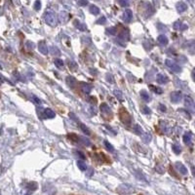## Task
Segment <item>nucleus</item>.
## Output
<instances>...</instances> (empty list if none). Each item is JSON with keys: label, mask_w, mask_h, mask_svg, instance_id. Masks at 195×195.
<instances>
[{"label": "nucleus", "mask_w": 195, "mask_h": 195, "mask_svg": "<svg viewBox=\"0 0 195 195\" xmlns=\"http://www.w3.org/2000/svg\"><path fill=\"white\" fill-rule=\"evenodd\" d=\"M141 111H143L144 114H150L151 113L150 108H149V107H147V106H143V109H141Z\"/></svg>", "instance_id": "obj_39"}, {"label": "nucleus", "mask_w": 195, "mask_h": 195, "mask_svg": "<svg viewBox=\"0 0 195 195\" xmlns=\"http://www.w3.org/2000/svg\"><path fill=\"white\" fill-rule=\"evenodd\" d=\"M43 115H44L45 118L53 119L56 117V113H55L51 108H45L44 111H43Z\"/></svg>", "instance_id": "obj_11"}, {"label": "nucleus", "mask_w": 195, "mask_h": 195, "mask_svg": "<svg viewBox=\"0 0 195 195\" xmlns=\"http://www.w3.org/2000/svg\"><path fill=\"white\" fill-rule=\"evenodd\" d=\"M26 47H27L28 49L33 50L34 47H35V44H34L33 42H31V41H26Z\"/></svg>", "instance_id": "obj_35"}, {"label": "nucleus", "mask_w": 195, "mask_h": 195, "mask_svg": "<svg viewBox=\"0 0 195 195\" xmlns=\"http://www.w3.org/2000/svg\"><path fill=\"white\" fill-rule=\"evenodd\" d=\"M68 137H69V139H73V141H76V143H79V137H77L76 135H73V134H71V135H68Z\"/></svg>", "instance_id": "obj_36"}, {"label": "nucleus", "mask_w": 195, "mask_h": 195, "mask_svg": "<svg viewBox=\"0 0 195 195\" xmlns=\"http://www.w3.org/2000/svg\"><path fill=\"white\" fill-rule=\"evenodd\" d=\"M157 28L159 31H161V32H166V31H168V28H167L166 26H164V24H160V22H158L157 24Z\"/></svg>", "instance_id": "obj_28"}, {"label": "nucleus", "mask_w": 195, "mask_h": 195, "mask_svg": "<svg viewBox=\"0 0 195 195\" xmlns=\"http://www.w3.org/2000/svg\"><path fill=\"white\" fill-rule=\"evenodd\" d=\"M88 100H90V102H91V104H97V98H94V97H90V98H88Z\"/></svg>", "instance_id": "obj_45"}, {"label": "nucleus", "mask_w": 195, "mask_h": 195, "mask_svg": "<svg viewBox=\"0 0 195 195\" xmlns=\"http://www.w3.org/2000/svg\"><path fill=\"white\" fill-rule=\"evenodd\" d=\"M157 40H158V42H159L160 44H162V45H167V44H168V42H169L167 36H165L164 34H161V35L158 36Z\"/></svg>", "instance_id": "obj_18"}, {"label": "nucleus", "mask_w": 195, "mask_h": 195, "mask_svg": "<svg viewBox=\"0 0 195 195\" xmlns=\"http://www.w3.org/2000/svg\"><path fill=\"white\" fill-rule=\"evenodd\" d=\"M119 118H120L121 122L126 126H130L132 124V117H131L130 113L126 110V108L121 107L119 109Z\"/></svg>", "instance_id": "obj_1"}, {"label": "nucleus", "mask_w": 195, "mask_h": 195, "mask_svg": "<svg viewBox=\"0 0 195 195\" xmlns=\"http://www.w3.org/2000/svg\"><path fill=\"white\" fill-rule=\"evenodd\" d=\"M73 24H74V26L79 29L80 31H87L86 24H83V22H79L78 20H75L74 22H73Z\"/></svg>", "instance_id": "obj_10"}, {"label": "nucleus", "mask_w": 195, "mask_h": 195, "mask_svg": "<svg viewBox=\"0 0 195 195\" xmlns=\"http://www.w3.org/2000/svg\"><path fill=\"white\" fill-rule=\"evenodd\" d=\"M133 131H134L135 134L139 135V136H141V135L143 134V128H141V126L139 125V124H136V125H134V127H133Z\"/></svg>", "instance_id": "obj_19"}, {"label": "nucleus", "mask_w": 195, "mask_h": 195, "mask_svg": "<svg viewBox=\"0 0 195 195\" xmlns=\"http://www.w3.org/2000/svg\"><path fill=\"white\" fill-rule=\"evenodd\" d=\"M41 8V2L40 1H35L34 2V9H35L36 11L40 10Z\"/></svg>", "instance_id": "obj_41"}, {"label": "nucleus", "mask_w": 195, "mask_h": 195, "mask_svg": "<svg viewBox=\"0 0 195 195\" xmlns=\"http://www.w3.org/2000/svg\"><path fill=\"white\" fill-rule=\"evenodd\" d=\"M139 95H141V98H143L144 102H149L151 100V96L148 94V92H146L145 90H141V92H139Z\"/></svg>", "instance_id": "obj_13"}, {"label": "nucleus", "mask_w": 195, "mask_h": 195, "mask_svg": "<svg viewBox=\"0 0 195 195\" xmlns=\"http://www.w3.org/2000/svg\"><path fill=\"white\" fill-rule=\"evenodd\" d=\"M122 18L125 22H131L133 20V12L130 10V9H127V10H125V12L123 13Z\"/></svg>", "instance_id": "obj_8"}, {"label": "nucleus", "mask_w": 195, "mask_h": 195, "mask_svg": "<svg viewBox=\"0 0 195 195\" xmlns=\"http://www.w3.org/2000/svg\"><path fill=\"white\" fill-rule=\"evenodd\" d=\"M100 112H102V115L105 120H111L112 117H113V113H112V110L110 109V107H109L106 104L102 102V104H100Z\"/></svg>", "instance_id": "obj_2"}, {"label": "nucleus", "mask_w": 195, "mask_h": 195, "mask_svg": "<svg viewBox=\"0 0 195 195\" xmlns=\"http://www.w3.org/2000/svg\"><path fill=\"white\" fill-rule=\"evenodd\" d=\"M76 154L79 155V157L81 158V159H85V155L82 152H80V151H76Z\"/></svg>", "instance_id": "obj_46"}, {"label": "nucleus", "mask_w": 195, "mask_h": 195, "mask_svg": "<svg viewBox=\"0 0 195 195\" xmlns=\"http://www.w3.org/2000/svg\"><path fill=\"white\" fill-rule=\"evenodd\" d=\"M44 19H45V22H47L49 26H56V24H57V18H56V15H55V13H53L52 11H47V12H45V14H44Z\"/></svg>", "instance_id": "obj_3"}, {"label": "nucleus", "mask_w": 195, "mask_h": 195, "mask_svg": "<svg viewBox=\"0 0 195 195\" xmlns=\"http://www.w3.org/2000/svg\"><path fill=\"white\" fill-rule=\"evenodd\" d=\"M90 12L92 14H94V15H98V14H100V9H98L97 6L92 5L90 7Z\"/></svg>", "instance_id": "obj_27"}, {"label": "nucleus", "mask_w": 195, "mask_h": 195, "mask_svg": "<svg viewBox=\"0 0 195 195\" xmlns=\"http://www.w3.org/2000/svg\"><path fill=\"white\" fill-rule=\"evenodd\" d=\"M118 3L120 4L122 7H128V6H129V2L126 1V0H119Z\"/></svg>", "instance_id": "obj_37"}, {"label": "nucleus", "mask_w": 195, "mask_h": 195, "mask_svg": "<svg viewBox=\"0 0 195 195\" xmlns=\"http://www.w3.org/2000/svg\"><path fill=\"white\" fill-rule=\"evenodd\" d=\"M77 167L81 170L82 172H84V171H86V170H87L86 163H85L84 161H82V160H78V161H77Z\"/></svg>", "instance_id": "obj_22"}, {"label": "nucleus", "mask_w": 195, "mask_h": 195, "mask_svg": "<svg viewBox=\"0 0 195 195\" xmlns=\"http://www.w3.org/2000/svg\"><path fill=\"white\" fill-rule=\"evenodd\" d=\"M191 139H192V134L190 132H186L184 135H183V141H184V143L190 144Z\"/></svg>", "instance_id": "obj_17"}, {"label": "nucleus", "mask_w": 195, "mask_h": 195, "mask_svg": "<svg viewBox=\"0 0 195 195\" xmlns=\"http://www.w3.org/2000/svg\"><path fill=\"white\" fill-rule=\"evenodd\" d=\"M69 117H70L71 119H73V120H75L76 122H79V120H77V119L75 118V115H74L73 113H69Z\"/></svg>", "instance_id": "obj_47"}, {"label": "nucleus", "mask_w": 195, "mask_h": 195, "mask_svg": "<svg viewBox=\"0 0 195 195\" xmlns=\"http://www.w3.org/2000/svg\"><path fill=\"white\" fill-rule=\"evenodd\" d=\"M105 22H106V18L104 17V16H102V17L98 19L97 22H96V24H104Z\"/></svg>", "instance_id": "obj_34"}, {"label": "nucleus", "mask_w": 195, "mask_h": 195, "mask_svg": "<svg viewBox=\"0 0 195 195\" xmlns=\"http://www.w3.org/2000/svg\"><path fill=\"white\" fill-rule=\"evenodd\" d=\"M66 83L69 87H74V85L76 84V79L73 76H67L66 77Z\"/></svg>", "instance_id": "obj_20"}, {"label": "nucleus", "mask_w": 195, "mask_h": 195, "mask_svg": "<svg viewBox=\"0 0 195 195\" xmlns=\"http://www.w3.org/2000/svg\"><path fill=\"white\" fill-rule=\"evenodd\" d=\"M118 37L119 39H121V40H124V41H127V40H129V31H128V29H124V30L121 31L120 33H119V35H118Z\"/></svg>", "instance_id": "obj_15"}, {"label": "nucleus", "mask_w": 195, "mask_h": 195, "mask_svg": "<svg viewBox=\"0 0 195 195\" xmlns=\"http://www.w3.org/2000/svg\"><path fill=\"white\" fill-rule=\"evenodd\" d=\"M81 88L86 94H90V92L92 91V86L90 84H87V83H81Z\"/></svg>", "instance_id": "obj_21"}, {"label": "nucleus", "mask_w": 195, "mask_h": 195, "mask_svg": "<svg viewBox=\"0 0 195 195\" xmlns=\"http://www.w3.org/2000/svg\"><path fill=\"white\" fill-rule=\"evenodd\" d=\"M114 95L116 96V98H118L119 100H123V94H122V92H121V91L115 90V91H114Z\"/></svg>", "instance_id": "obj_33"}, {"label": "nucleus", "mask_w": 195, "mask_h": 195, "mask_svg": "<svg viewBox=\"0 0 195 195\" xmlns=\"http://www.w3.org/2000/svg\"><path fill=\"white\" fill-rule=\"evenodd\" d=\"M165 63H166V65L168 66V67L171 68L172 71H174L176 73H178L182 71V67H180L178 63H176L175 61H172V59H165Z\"/></svg>", "instance_id": "obj_4"}, {"label": "nucleus", "mask_w": 195, "mask_h": 195, "mask_svg": "<svg viewBox=\"0 0 195 195\" xmlns=\"http://www.w3.org/2000/svg\"><path fill=\"white\" fill-rule=\"evenodd\" d=\"M174 28L178 29V30H184V29L187 28V26L184 24H182V22H180V20H176L175 24H174Z\"/></svg>", "instance_id": "obj_16"}, {"label": "nucleus", "mask_w": 195, "mask_h": 195, "mask_svg": "<svg viewBox=\"0 0 195 195\" xmlns=\"http://www.w3.org/2000/svg\"><path fill=\"white\" fill-rule=\"evenodd\" d=\"M106 34H109V35H115V34L117 33V29L116 27L114 26H111V27H108V28H106Z\"/></svg>", "instance_id": "obj_26"}, {"label": "nucleus", "mask_w": 195, "mask_h": 195, "mask_svg": "<svg viewBox=\"0 0 195 195\" xmlns=\"http://www.w3.org/2000/svg\"><path fill=\"white\" fill-rule=\"evenodd\" d=\"M80 128H81V130L83 131V132L87 135V136H90V135H91V131L89 130V128L86 127V125H84L83 123H80Z\"/></svg>", "instance_id": "obj_25"}, {"label": "nucleus", "mask_w": 195, "mask_h": 195, "mask_svg": "<svg viewBox=\"0 0 195 195\" xmlns=\"http://www.w3.org/2000/svg\"><path fill=\"white\" fill-rule=\"evenodd\" d=\"M0 81H1V82H3V81H4V77L2 76L1 74H0Z\"/></svg>", "instance_id": "obj_48"}, {"label": "nucleus", "mask_w": 195, "mask_h": 195, "mask_svg": "<svg viewBox=\"0 0 195 195\" xmlns=\"http://www.w3.org/2000/svg\"><path fill=\"white\" fill-rule=\"evenodd\" d=\"M50 53H51L52 55H54V56H59L61 55V51L58 49V47H56V46H52L51 48H50Z\"/></svg>", "instance_id": "obj_23"}, {"label": "nucleus", "mask_w": 195, "mask_h": 195, "mask_svg": "<svg viewBox=\"0 0 195 195\" xmlns=\"http://www.w3.org/2000/svg\"><path fill=\"white\" fill-rule=\"evenodd\" d=\"M32 100H34V102H35V104H39V105H40L41 104H42V102H41V100H40V98H37V97H36V96H32Z\"/></svg>", "instance_id": "obj_40"}, {"label": "nucleus", "mask_w": 195, "mask_h": 195, "mask_svg": "<svg viewBox=\"0 0 195 195\" xmlns=\"http://www.w3.org/2000/svg\"><path fill=\"white\" fill-rule=\"evenodd\" d=\"M104 145H105V147H106V149H107V150L110 151V152H113V151H114V147L112 146V144H111V143H109L107 141H104Z\"/></svg>", "instance_id": "obj_32"}, {"label": "nucleus", "mask_w": 195, "mask_h": 195, "mask_svg": "<svg viewBox=\"0 0 195 195\" xmlns=\"http://www.w3.org/2000/svg\"><path fill=\"white\" fill-rule=\"evenodd\" d=\"M172 149H173V151L176 153V154H180V153L182 152L180 146V145H176V144H173V145H172Z\"/></svg>", "instance_id": "obj_29"}, {"label": "nucleus", "mask_w": 195, "mask_h": 195, "mask_svg": "<svg viewBox=\"0 0 195 195\" xmlns=\"http://www.w3.org/2000/svg\"><path fill=\"white\" fill-rule=\"evenodd\" d=\"M149 88L154 92V93L158 94V95H161V94H163V90L161 88H159V87H155V86H153V85H149Z\"/></svg>", "instance_id": "obj_24"}, {"label": "nucleus", "mask_w": 195, "mask_h": 195, "mask_svg": "<svg viewBox=\"0 0 195 195\" xmlns=\"http://www.w3.org/2000/svg\"><path fill=\"white\" fill-rule=\"evenodd\" d=\"M186 9H187V5L184 2L180 1L178 3H176V10H178V13H183L184 11H186Z\"/></svg>", "instance_id": "obj_14"}, {"label": "nucleus", "mask_w": 195, "mask_h": 195, "mask_svg": "<svg viewBox=\"0 0 195 195\" xmlns=\"http://www.w3.org/2000/svg\"><path fill=\"white\" fill-rule=\"evenodd\" d=\"M184 104L186 106L187 110L190 111L191 113L195 112V105H194V100L190 97H185L184 98Z\"/></svg>", "instance_id": "obj_5"}, {"label": "nucleus", "mask_w": 195, "mask_h": 195, "mask_svg": "<svg viewBox=\"0 0 195 195\" xmlns=\"http://www.w3.org/2000/svg\"><path fill=\"white\" fill-rule=\"evenodd\" d=\"M80 139H82V141H83V143L85 144V145H87V146H89L91 144L90 143V141H89L88 139H86V137H80Z\"/></svg>", "instance_id": "obj_38"}, {"label": "nucleus", "mask_w": 195, "mask_h": 195, "mask_svg": "<svg viewBox=\"0 0 195 195\" xmlns=\"http://www.w3.org/2000/svg\"><path fill=\"white\" fill-rule=\"evenodd\" d=\"M156 81L158 82L159 84H165L167 82H169V78L166 74L164 73H158L156 75Z\"/></svg>", "instance_id": "obj_7"}, {"label": "nucleus", "mask_w": 195, "mask_h": 195, "mask_svg": "<svg viewBox=\"0 0 195 195\" xmlns=\"http://www.w3.org/2000/svg\"><path fill=\"white\" fill-rule=\"evenodd\" d=\"M78 5H81V6H86L88 5V1H86V0H79V1H77Z\"/></svg>", "instance_id": "obj_44"}, {"label": "nucleus", "mask_w": 195, "mask_h": 195, "mask_svg": "<svg viewBox=\"0 0 195 195\" xmlns=\"http://www.w3.org/2000/svg\"><path fill=\"white\" fill-rule=\"evenodd\" d=\"M54 63L57 67H63V59H55Z\"/></svg>", "instance_id": "obj_30"}, {"label": "nucleus", "mask_w": 195, "mask_h": 195, "mask_svg": "<svg viewBox=\"0 0 195 195\" xmlns=\"http://www.w3.org/2000/svg\"><path fill=\"white\" fill-rule=\"evenodd\" d=\"M141 136H143V141H144L145 143H148L150 141V139H151V135H149V134H147V133H146V134H143Z\"/></svg>", "instance_id": "obj_31"}, {"label": "nucleus", "mask_w": 195, "mask_h": 195, "mask_svg": "<svg viewBox=\"0 0 195 195\" xmlns=\"http://www.w3.org/2000/svg\"><path fill=\"white\" fill-rule=\"evenodd\" d=\"M182 100V93L180 91H175L171 93V100L174 104H178Z\"/></svg>", "instance_id": "obj_6"}, {"label": "nucleus", "mask_w": 195, "mask_h": 195, "mask_svg": "<svg viewBox=\"0 0 195 195\" xmlns=\"http://www.w3.org/2000/svg\"><path fill=\"white\" fill-rule=\"evenodd\" d=\"M175 166H176V170H178V171L180 172V173L182 174V175H186V174H187V169L185 168V166L182 164V163L176 162Z\"/></svg>", "instance_id": "obj_9"}, {"label": "nucleus", "mask_w": 195, "mask_h": 195, "mask_svg": "<svg viewBox=\"0 0 195 195\" xmlns=\"http://www.w3.org/2000/svg\"><path fill=\"white\" fill-rule=\"evenodd\" d=\"M38 50H39V52H40L41 54H43V55H47V54H48V52H49L47 45L45 44L44 41H41V42L39 43V45H38Z\"/></svg>", "instance_id": "obj_12"}, {"label": "nucleus", "mask_w": 195, "mask_h": 195, "mask_svg": "<svg viewBox=\"0 0 195 195\" xmlns=\"http://www.w3.org/2000/svg\"><path fill=\"white\" fill-rule=\"evenodd\" d=\"M158 109H159L161 112H165V111H166V106H165L164 104H158Z\"/></svg>", "instance_id": "obj_43"}, {"label": "nucleus", "mask_w": 195, "mask_h": 195, "mask_svg": "<svg viewBox=\"0 0 195 195\" xmlns=\"http://www.w3.org/2000/svg\"><path fill=\"white\" fill-rule=\"evenodd\" d=\"M106 81L109 82V83H113V82H114L113 77H112V75L109 74V73H107V74H106Z\"/></svg>", "instance_id": "obj_42"}]
</instances>
